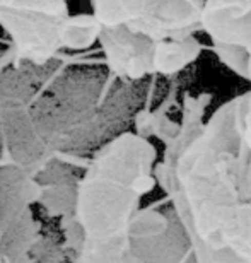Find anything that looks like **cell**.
<instances>
[{
    "label": "cell",
    "mask_w": 251,
    "mask_h": 263,
    "mask_svg": "<svg viewBox=\"0 0 251 263\" xmlns=\"http://www.w3.org/2000/svg\"><path fill=\"white\" fill-rule=\"evenodd\" d=\"M202 34L219 62L251 84V0H205Z\"/></svg>",
    "instance_id": "obj_4"
},
{
    "label": "cell",
    "mask_w": 251,
    "mask_h": 263,
    "mask_svg": "<svg viewBox=\"0 0 251 263\" xmlns=\"http://www.w3.org/2000/svg\"><path fill=\"white\" fill-rule=\"evenodd\" d=\"M161 152L137 130L101 145L77 183L72 207L75 263H195L167 197L147 202L159 188Z\"/></svg>",
    "instance_id": "obj_2"
},
{
    "label": "cell",
    "mask_w": 251,
    "mask_h": 263,
    "mask_svg": "<svg viewBox=\"0 0 251 263\" xmlns=\"http://www.w3.org/2000/svg\"><path fill=\"white\" fill-rule=\"evenodd\" d=\"M0 26L10 36L14 64L43 65L64 50H87L98 45L101 26L92 14L50 15L0 10Z\"/></svg>",
    "instance_id": "obj_3"
},
{
    "label": "cell",
    "mask_w": 251,
    "mask_h": 263,
    "mask_svg": "<svg viewBox=\"0 0 251 263\" xmlns=\"http://www.w3.org/2000/svg\"><path fill=\"white\" fill-rule=\"evenodd\" d=\"M0 10L69 15V7L65 0H0Z\"/></svg>",
    "instance_id": "obj_5"
},
{
    "label": "cell",
    "mask_w": 251,
    "mask_h": 263,
    "mask_svg": "<svg viewBox=\"0 0 251 263\" xmlns=\"http://www.w3.org/2000/svg\"><path fill=\"white\" fill-rule=\"evenodd\" d=\"M208 94L142 109L135 130L163 142L158 180L195 263H251V91L207 115Z\"/></svg>",
    "instance_id": "obj_1"
}]
</instances>
